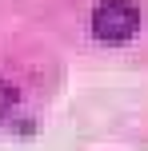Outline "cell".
<instances>
[{
    "label": "cell",
    "mask_w": 148,
    "mask_h": 151,
    "mask_svg": "<svg viewBox=\"0 0 148 151\" xmlns=\"http://www.w3.org/2000/svg\"><path fill=\"white\" fill-rule=\"evenodd\" d=\"M12 104H16V88L0 83V115H4V111H12Z\"/></svg>",
    "instance_id": "obj_2"
},
{
    "label": "cell",
    "mask_w": 148,
    "mask_h": 151,
    "mask_svg": "<svg viewBox=\"0 0 148 151\" xmlns=\"http://www.w3.org/2000/svg\"><path fill=\"white\" fill-rule=\"evenodd\" d=\"M140 28V8L132 0H100L92 12V32L100 40H128Z\"/></svg>",
    "instance_id": "obj_1"
}]
</instances>
